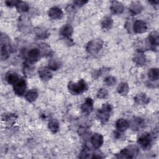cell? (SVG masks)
<instances>
[{"label": "cell", "instance_id": "7402d4cb", "mask_svg": "<svg viewBox=\"0 0 159 159\" xmlns=\"http://www.w3.org/2000/svg\"><path fill=\"white\" fill-rule=\"evenodd\" d=\"M135 102L140 105L147 104L150 102V99L143 93L137 94L134 98Z\"/></svg>", "mask_w": 159, "mask_h": 159}, {"label": "cell", "instance_id": "d590c367", "mask_svg": "<svg viewBox=\"0 0 159 159\" xmlns=\"http://www.w3.org/2000/svg\"><path fill=\"white\" fill-rule=\"evenodd\" d=\"M88 2V1H81V0H77V1H74L73 3L78 7H81L85 4Z\"/></svg>", "mask_w": 159, "mask_h": 159}, {"label": "cell", "instance_id": "52a82bcc", "mask_svg": "<svg viewBox=\"0 0 159 159\" xmlns=\"http://www.w3.org/2000/svg\"><path fill=\"white\" fill-rule=\"evenodd\" d=\"M152 137L151 134L147 132L142 134L137 139V143L141 148L144 150L148 149L152 145Z\"/></svg>", "mask_w": 159, "mask_h": 159}, {"label": "cell", "instance_id": "277c9868", "mask_svg": "<svg viewBox=\"0 0 159 159\" xmlns=\"http://www.w3.org/2000/svg\"><path fill=\"white\" fill-rule=\"evenodd\" d=\"M10 42L6 34L1 35V58L2 60H6L9 56Z\"/></svg>", "mask_w": 159, "mask_h": 159}, {"label": "cell", "instance_id": "5b68a950", "mask_svg": "<svg viewBox=\"0 0 159 159\" xmlns=\"http://www.w3.org/2000/svg\"><path fill=\"white\" fill-rule=\"evenodd\" d=\"M43 55V53L39 45V47L32 48L27 52L26 59L29 63H34L39 60Z\"/></svg>", "mask_w": 159, "mask_h": 159}, {"label": "cell", "instance_id": "836d02e7", "mask_svg": "<svg viewBox=\"0 0 159 159\" xmlns=\"http://www.w3.org/2000/svg\"><path fill=\"white\" fill-rule=\"evenodd\" d=\"M91 152V150L89 147H85L83 150H81L79 157L81 158H86L89 157V154Z\"/></svg>", "mask_w": 159, "mask_h": 159}, {"label": "cell", "instance_id": "603a6c76", "mask_svg": "<svg viewBox=\"0 0 159 159\" xmlns=\"http://www.w3.org/2000/svg\"><path fill=\"white\" fill-rule=\"evenodd\" d=\"M20 79L17 73L14 71H9L6 73V80L9 84L14 85Z\"/></svg>", "mask_w": 159, "mask_h": 159}, {"label": "cell", "instance_id": "f546056e", "mask_svg": "<svg viewBox=\"0 0 159 159\" xmlns=\"http://www.w3.org/2000/svg\"><path fill=\"white\" fill-rule=\"evenodd\" d=\"M35 34L36 36L40 39H44L48 37L49 34L47 31L42 28H38L35 30Z\"/></svg>", "mask_w": 159, "mask_h": 159}, {"label": "cell", "instance_id": "7a4b0ae2", "mask_svg": "<svg viewBox=\"0 0 159 159\" xmlns=\"http://www.w3.org/2000/svg\"><path fill=\"white\" fill-rule=\"evenodd\" d=\"M112 111V106L109 103L104 104L101 108L98 109L96 112V116L98 119L103 124H106L109 119L111 113Z\"/></svg>", "mask_w": 159, "mask_h": 159}, {"label": "cell", "instance_id": "7c38bea8", "mask_svg": "<svg viewBox=\"0 0 159 159\" xmlns=\"http://www.w3.org/2000/svg\"><path fill=\"white\" fill-rule=\"evenodd\" d=\"M147 29V25L145 22L142 20H136L133 25V30L136 34H142Z\"/></svg>", "mask_w": 159, "mask_h": 159}, {"label": "cell", "instance_id": "2e32d148", "mask_svg": "<svg viewBox=\"0 0 159 159\" xmlns=\"http://www.w3.org/2000/svg\"><path fill=\"white\" fill-rule=\"evenodd\" d=\"M143 7L141 2L138 1H133L130 3L129 6V11L130 13L133 15H137L140 14L143 11Z\"/></svg>", "mask_w": 159, "mask_h": 159}, {"label": "cell", "instance_id": "8992f818", "mask_svg": "<svg viewBox=\"0 0 159 159\" xmlns=\"http://www.w3.org/2000/svg\"><path fill=\"white\" fill-rule=\"evenodd\" d=\"M103 42L100 39H94L89 41L86 47V50L88 53L91 54H95L98 53L102 48Z\"/></svg>", "mask_w": 159, "mask_h": 159}, {"label": "cell", "instance_id": "4fadbf2b", "mask_svg": "<svg viewBox=\"0 0 159 159\" xmlns=\"http://www.w3.org/2000/svg\"><path fill=\"white\" fill-rule=\"evenodd\" d=\"M110 10L111 12L114 14H116V15L120 14L124 11V6L121 2L119 1H111Z\"/></svg>", "mask_w": 159, "mask_h": 159}, {"label": "cell", "instance_id": "8fae6325", "mask_svg": "<svg viewBox=\"0 0 159 159\" xmlns=\"http://www.w3.org/2000/svg\"><path fill=\"white\" fill-rule=\"evenodd\" d=\"M93 109V101L91 98H87L85 101L81 106V110L83 114L89 115Z\"/></svg>", "mask_w": 159, "mask_h": 159}, {"label": "cell", "instance_id": "4316f807", "mask_svg": "<svg viewBox=\"0 0 159 159\" xmlns=\"http://www.w3.org/2000/svg\"><path fill=\"white\" fill-rule=\"evenodd\" d=\"M113 24V20L110 16H105L101 20V25L103 29H110Z\"/></svg>", "mask_w": 159, "mask_h": 159}, {"label": "cell", "instance_id": "4dcf8cb0", "mask_svg": "<svg viewBox=\"0 0 159 159\" xmlns=\"http://www.w3.org/2000/svg\"><path fill=\"white\" fill-rule=\"evenodd\" d=\"M60 62L55 59H52L49 61L48 68L50 70H57L60 67Z\"/></svg>", "mask_w": 159, "mask_h": 159}, {"label": "cell", "instance_id": "9a60e30c", "mask_svg": "<svg viewBox=\"0 0 159 159\" xmlns=\"http://www.w3.org/2000/svg\"><path fill=\"white\" fill-rule=\"evenodd\" d=\"M40 78L44 81H47L52 78L51 70L48 67H42L38 71Z\"/></svg>", "mask_w": 159, "mask_h": 159}, {"label": "cell", "instance_id": "74e56055", "mask_svg": "<svg viewBox=\"0 0 159 159\" xmlns=\"http://www.w3.org/2000/svg\"><path fill=\"white\" fill-rule=\"evenodd\" d=\"M150 3H152L153 4H158V1H150Z\"/></svg>", "mask_w": 159, "mask_h": 159}, {"label": "cell", "instance_id": "d4e9b609", "mask_svg": "<svg viewBox=\"0 0 159 159\" xmlns=\"http://www.w3.org/2000/svg\"><path fill=\"white\" fill-rule=\"evenodd\" d=\"M117 93L123 96H126L129 91V86L126 82H121L117 88Z\"/></svg>", "mask_w": 159, "mask_h": 159}, {"label": "cell", "instance_id": "e0dca14e", "mask_svg": "<svg viewBox=\"0 0 159 159\" xmlns=\"http://www.w3.org/2000/svg\"><path fill=\"white\" fill-rule=\"evenodd\" d=\"M48 16L53 19H60L63 16L62 10L58 7H52L48 11Z\"/></svg>", "mask_w": 159, "mask_h": 159}, {"label": "cell", "instance_id": "9c48e42d", "mask_svg": "<svg viewBox=\"0 0 159 159\" xmlns=\"http://www.w3.org/2000/svg\"><path fill=\"white\" fill-rule=\"evenodd\" d=\"M27 88V84L25 80L23 78H20L14 85L13 89L14 93L19 96H22L24 94H25V91Z\"/></svg>", "mask_w": 159, "mask_h": 159}, {"label": "cell", "instance_id": "8d00e7d4", "mask_svg": "<svg viewBox=\"0 0 159 159\" xmlns=\"http://www.w3.org/2000/svg\"><path fill=\"white\" fill-rule=\"evenodd\" d=\"M102 155V153H101V152H98L93 153V156L91 157V158H102L104 157V156Z\"/></svg>", "mask_w": 159, "mask_h": 159}, {"label": "cell", "instance_id": "d6a6232c", "mask_svg": "<svg viewBox=\"0 0 159 159\" xmlns=\"http://www.w3.org/2000/svg\"><path fill=\"white\" fill-rule=\"evenodd\" d=\"M108 95V91L106 88H101L99 89L97 93V98L99 99H104Z\"/></svg>", "mask_w": 159, "mask_h": 159}, {"label": "cell", "instance_id": "d6986e66", "mask_svg": "<svg viewBox=\"0 0 159 159\" xmlns=\"http://www.w3.org/2000/svg\"><path fill=\"white\" fill-rule=\"evenodd\" d=\"M131 125V127L133 130H139L144 127L145 120L140 117H135L131 120L130 124H129V125Z\"/></svg>", "mask_w": 159, "mask_h": 159}, {"label": "cell", "instance_id": "ba28073f", "mask_svg": "<svg viewBox=\"0 0 159 159\" xmlns=\"http://www.w3.org/2000/svg\"><path fill=\"white\" fill-rule=\"evenodd\" d=\"M146 44L151 50H155L159 45V34L157 31L152 32L146 39Z\"/></svg>", "mask_w": 159, "mask_h": 159}, {"label": "cell", "instance_id": "5bb4252c", "mask_svg": "<svg viewBox=\"0 0 159 159\" xmlns=\"http://www.w3.org/2000/svg\"><path fill=\"white\" fill-rule=\"evenodd\" d=\"M133 61L135 65L139 66L145 65L146 63V58L143 52L141 50H138L134 55Z\"/></svg>", "mask_w": 159, "mask_h": 159}, {"label": "cell", "instance_id": "83f0119b", "mask_svg": "<svg viewBox=\"0 0 159 159\" xmlns=\"http://www.w3.org/2000/svg\"><path fill=\"white\" fill-rule=\"evenodd\" d=\"M48 128L52 133H56L59 129V123L55 119H52L48 123Z\"/></svg>", "mask_w": 159, "mask_h": 159}, {"label": "cell", "instance_id": "ffe728a7", "mask_svg": "<svg viewBox=\"0 0 159 159\" xmlns=\"http://www.w3.org/2000/svg\"><path fill=\"white\" fill-rule=\"evenodd\" d=\"M73 33V29L70 24H65L63 25L60 30V34L63 37L70 39Z\"/></svg>", "mask_w": 159, "mask_h": 159}, {"label": "cell", "instance_id": "6da1fadb", "mask_svg": "<svg viewBox=\"0 0 159 159\" xmlns=\"http://www.w3.org/2000/svg\"><path fill=\"white\" fill-rule=\"evenodd\" d=\"M88 84L83 80H80L77 83L70 81L68 84V89L69 91L73 95H78L82 94L88 89Z\"/></svg>", "mask_w": 159, "mask_h": 159}, {"label": "cell", "instance_id": "ac0fdd59", "mask_svg": "<svg viewBox=\"0 0 159 159\" xmlns=\"http://www.w3.org/2000/svg\"><path fill=\"white\" fill-rule=\"evenodd\" d=\"M17 116L12 113L4 114L2 116V120L4 122L6 125H12L17 120Z\"/></svg>", "mask_w": 159, "mask_h": 159}, {"label": "cell", "instance_id": "484cf974", "mask_svg": "<svg viewBox=\"0 0 159 159\" xmlns=\"http://www.w3.org/2000/svg\"><path fill=\"white\" fill-rule=\"evenodd\" d=\"M148 78L152 81H156L159 78V70L157 68H150L148 71Z\"/></svg>", "mask_w": 159, "mask_h": 159}, {"label": "cell", "instance_id": "cb8c5ba5", "mask_svg": "<svg viewBox=\"0 0 159 159\" xmlns=\"http://www.w3.org/2000/svg\"><path fill=\"white\" fill-rule=\"evenodd\" d=\"M39 96L37 90L34 89H31L29 90L25 94V99L29 102H32L36 101Z\"/></svg>", "mask_w": 159, "mask_h": 159}, {"label": "cell", "instance_id": "1f68e13d", "mask_svg": "<svg viewBox=\"0 0 159 159\" xmlns=\"http://www.w3.org/2000/svg\"><path fill=\"white\" fill-rule=\"evenodd\" d=\"M116 78L112 76H108L104 79V83L109 86H112L116 83Z\"/></svg>", "mask_w": 159, "mask_h": 159}, {"label": "cell", "instance_id": "f1b7e54d", "mask_svg": "<svg viewBox=\"0 0 159 159\" xmlns=\"http://www.w3.org/2000/svg\"><path fill=\"white\" fill-rule=\"evenodd\" d=\"M16 9L19 13H24L29 11V6L26 2L19 1L16 6Z\"/></svg>", "mask_w": 159, "mask_h": 159}, {"label": "cell", "instance_id": "3957f363", "mask_svg": "<svg viewBox=\"0 0 159 159\" xmlns=\"http://www.w3.org/2000/svg\"><path fill=\"white\" fill-rule=\"evenodd\" d=\"M139 153V148L134 145H131L127 147L122 149L116 157L120 158H134Z\"/></svg>", "mask_w": 159, "mask_h": 159}, {"label": "cell", "instance_id": "e575fe53", "mask_svg": "<svg viewBox=\"0 0 159 159\" xmlns=\"http://www.w3.org/2000/svg\"><path fill=\"white\" fill-rule=\"evenodd\" d=\"M19 1H17V0H7V1H5V4L8 7H14V6L16 7Z\"/></svg>", "mask_w": 159, "mask_h": 159}, {"label": "cell", "instance_id": "44dd1931", "mask_svg": "<svg viewBox=\"0 0 159 159\" xmlns=\"http://www.w3.org/2000/svg\"><path fill=\"white\" fill-rule=\"evenodd\" d=\"M129 127V122L125 119H119L116 122V127L119 132L125 131Z\"/></svg>", "mask_w": 159, "mask_h": 159}, {"label": "cell", "instance_id": "30bf717a", "mask_svg": "<svg viewBox=\"0 0 159 159\" xmlns=\"http://www.w3.org/2000/svg\"><path fill=\"white\" fill-rule=\"evenodd\" d=\"M103 137L101 134L99 133H95L94 134L90 139L91 143L93 146V147L95 150L99 149L102 145L103 143Z\"/></svg>", "mask_w": 159, "mask_h": 159}]
</instances>
